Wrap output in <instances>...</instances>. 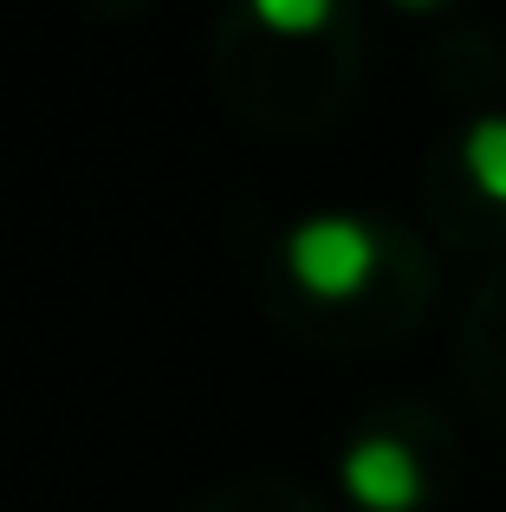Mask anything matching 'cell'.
Here are the masks:
<instances>
[{"label":"cell","mask_w":506,"mask_h":512,"mask_svg":"<svg viewBox=\"0 0 506 512\" xmlns=\"http://www.w3.org/2000/svg\"><path fill=\"white\" fill-rule=\"evenodd\" d=\"M377 253L383 247L370 234V221H357V214H312V221H299L286 234V273L299 292L338 305V299H357L377 279Z\"/></svg>","instance_id":"cell-1"},{"label":"cell","mask_w":506,"mask_h":512,"mask_svg":"<svg viewBox=\"0 0 506 512\" xmlns=\"http://www.w3.org/2000/svg\"><path fill=\"white\" fill-rule=\"evenodd\" d=\"M338 480L351 493V506L364 512H416L422 493H429V474H422L416 448L396 435H364L344 448L338 461Z\"/></svg>","instance_id":"cell-2"},{"label":"cell","mask_w":506,"mask_h":512,"mask_svg":"<svg viewBox=\"0 0 506 512\" xmlns=\"http://www.w3.org/2000/svg\"><path fill=\"white\" fill-rule=\"evenodd\" d=\"M461 169L487 201L506 208V117H474L461 137Z\"/></svg>","instance_id":"cell-3"},{"label":"cell","mask_w":506,"mask_h":512,"mask_svg":"<svg viewBox=\"0 0 506 512\" xmlns=\"http://www.w3.org/2000/svg\"><path fill=\"white\" fill-rule=\"evenodd\" d=\"M247 13L266 26V33H279V39H312V33L331 26L338 0H247Z\"/></svg>","instance_id":"cell-4"},{"label":"cell","mask_w":506,"mask_h":512,"mask_svg":"<svg viewBox=\"0 0 506 512\" xmlns=\"http://www.w3.org/2000/svg\"><path fill=\"white\" fill-rule=\"evenodd\" d=\"M390 7H403V13H435L442 0H390Z\"/></svg>","instance_id":"cell-5"}]
</instances>
